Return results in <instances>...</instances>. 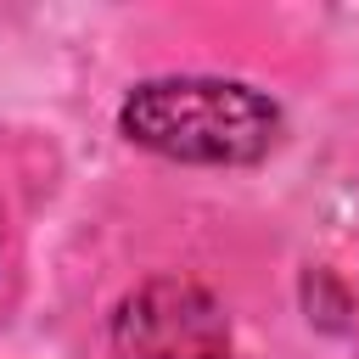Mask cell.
I'll list each match as a JSON object with an SVG mask.
<instances>
[{
  "label": "cell",
  "instance_id": "2",
  "mask_svg": "<svg viewBox=\"0 0 359 359\" xmlns=\"http://www.w3.org/2000/svg\"><path fill=\"white\" fill-rule=\"evenodd\" d=\"M112 359H230V320L196 280L157 275L118 303Z\"/></svg>",
  "mask_w": 359,
  "mask_h": 359
},
{
  "label": "cell",
  "instance_id": "1",
  "mask_svg": "<svg viewBox=\"0 0 359 359\" xmlns=\"http://www.w3.org/2000/svg\"><path fill=\"white\" fill-rule=\"evenodd\" d=\"M118 129L174 163H258L280 135V112L236 79H151L129 90Z\"/></svg>",
  "mask_w": 359,
  "mask_h": 359
}]
</instances>
